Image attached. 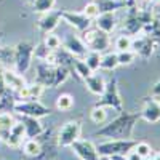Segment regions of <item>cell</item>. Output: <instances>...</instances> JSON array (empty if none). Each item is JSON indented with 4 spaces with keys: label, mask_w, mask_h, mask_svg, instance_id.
<instances>
[{
    "label": "cell",
    "mask_w": 160,
    "mask_h": 160,
    "mask_svg": "<svg viewBox=\"0 0 160 160\" xmlns=\"http://www.w3.org/2000/svg\"><path fill=\"white\" fill-rule=\"evenodd\" d=\"M141 118L139 112L130 114V112H118V115L111 120L108 125L101 127L98 131L93 133V136H101V138H109V139H131L133 131Z\"/></svg>",
    "instance_id": "obj_1"
},
{
    "label": "cell",
    "mask_w": 160,
    "mask_h": 160,
    "mask_svg": "<svg viewBox=\"0 0 160 160\" xmlns=\"http://www.w3.org/2000/svg\"><path fill=\"white\" fill-rule=\"evenodd\" d=\"M95 106H99V108H112L117 112H122L123 111L122 96H120L118 83H117V78L115 77H112L109 82H106V88L102 91L99 101H96Z\"/></svg>",
    "instance_id": "obj_2"
},
{
    "label": "cell",
    "mask_w": 160,
    "mask_h": 160,
    "mask_svg": "<svg viewBox=\"0 0 160 160\" xmlns=\"http://www.w3.org/2000/svg\"><path fill=\"white\" fill-rule=\"evenodd\" d=\"M136 146L135 139H109L96 146V151L99 155H127Z\"/></svg>",
    "instance_id": "obj_3"
},
{
    "label": "cell",
    "mask_w": 160,
    "mask_h": 160,
    "mask_svg": "<svg viewBox=\"0 0 160 160\" xmlns=\"http://www.w3.org/2000/svg\"><path fill=\"white\" fill-rule=\"evenodd\" d=\"M34 45L31 42H19L13 51H15V56H13V64H15V69L18 74H24L28 72L32 62V56H34Z\"/></svg>",
    "instance_id": "obj_4"
},
{
    "label": "cell",
    "mask_w": 160,
    "mask_h": 160,
    "mask_svg": "<svg viewBox=\"0 0 160 160\" xmlns=\"http://www.w3.org/2000/svg\"><path fill=\"white\" fill-rule=\"evenodd\" d=\"M83 34V37H82V40H83V43L87 45V48L88 50H93V51H104V50H108L109 48V45H111V38H109V34L108 32H104V31H101V29H98V28H95V29H88V31H85V32H82Z\"/></svg>",
    "instance_id": "obj_5"
},
{
    "label": "cell",
    "mask_w": 160,
    "mask_h": 160,
    "mask_svg": "<svg viewBox=\"0 0 160 160\" xmlns=\"http://www.w3.org/2000/svg\"><path fill=\"white\" fill-rule=\"evenodd\" d=\"M16 114L19 115H28V117H37L42 118L50 115V108H47L45 104H42L38 99H26V101H16L15 108H13Z\"/></svg>",
    "instance_id": "obj_6"
},
{
    "label": "cell",
    "mask_w": 160,
    "mask_h": 160,
    "mask_svg": "<svg viewBox=\"0 0 160 160\" xmlns=\"http://www.w3.org/2000/svg\"><path fill=\"white\" fill-rule=\"evenodd\" d=\"M82 133V122L80 120H69L66 122L58 131V146L59 148H71V144L80 138Z\"/></svg>",
    "instance_id": "obj_7"
},
{
    "label": "cell",
    "mask_w": 160,
    "mask_h": 160,
    "mask_svg": "<svg viewBox=\"0 0 160 160\" xmlns=\"http://www.w3.org/2000/svg\"><path fill=\"white\" fill-rule=\"evenodd\" d=\"M37 139L40 141V146H42V152H40L38 157H35L34 160H53L58 157V141H53V133L51 130H43L42 135H38Z\"/></svg>",
    "instance_id": "obj_8"
},
{
    "label": "cell",
    "mask_w": 160,
    "mask_h": 160,
    "mask_svg": "<svg viewBox=\"0 0 160 160\" xmlns=\"http://www.w3.org/2000/svg\"><path fill=\"white\" fill-rule=\"evenodd\" d=\"M71 149L80 160H99V154L96 151V146L90 139H77L71 144Z\"/></svg>",
    "instance_id": "obj_9"
},
{
    "label": "cell",
    "mask_w": 160,
    "mask_h": 160,
    "mask_svg": "<svg viewBox=\"0 0 160 160\" xmlns=\"http://www.w3.org/2000/svg\"><path fill=\"white\" fill-rule=\"evenodd\" d=\"M155 42L149 37V35H139L136 38H131V50L136 53V56L141 59H149L154 53L155 48Z\"/></svg>",
    "instance_id": "obj_10"
},
{
    "label": "cell",
    "mask_w": 160,
    "mask_h": 160,
    "mask_svg": "<svg viewBox=\"0 0 160 160\" xmlns=\"http://www.w3.org/2000/svg\"><path fill=\"white\" fill-rule=\"evenodd\" d=\"M61 19H64L69 26H74V28L78 32H85L91 28V19L87 18L82 11H68V10H62L61 11Z\"/></svg>",
    "instance_id": "obj_11"
},
{
    "label": "cell",
    "mask_w": 160,
    "mask_h": 160,
    "mask_svg": "<svg viewBox=\"0 0 160 160\" xmlns=\"http://www.w3.org/2000/svg\"><path fill=\"white\" fill-rule=\"evenodd\" d=\"M61 45L74 58H83L88 51L87 45L83 43V40L77 35H74V34H68V37L64 38V42H61Z\"/></svg>",
    "instance_id": "obj_12"
},
{
    "label": "cell",
    "mask_w": 160,
    "mask_h": 160,
    "mask_svg": "<svg viewBox=\"0 0 160 160\" xmlns=\"http://www.w3.org/2000/svg\"><path fill=\"white\" fill-rule=\"evenodd\" d=\"M61 11L62 10H50L47 13H42V16H40V19L37 22L40 32L50 34V32L55 31L58 28L59 21H61Z\"/></svg>",
    "instance_id": "obj_13"
},
{
    "label": "cell",
    "mask_w": 160,
    "mask_h": 160,
    "mask_svg": "<svg viewBox=\"0 0 160 160\" xmlns=\"http://www.w3.org/2000/svg\"><path fill=\"white\" fill-rule=\"evenodd\" d=\"M141 118L149 123H157L160 120V102L155 98H148L142 102V109L139 112Z\"/></svg>",
    "instance_id": "obj_14"
},
{
    "label": "cell",
    "mask_w": 160,
    "mask_h": 160,
    "mask_svg": "<svg viewBox=\"0 0 160 160\" xmlns=\"http://www.w3.org/2000/svg\"><path fill=\"white\" fill-rule=\"evenodd\" d=\"M53 74H55V66H51L45 61H38V64H37V83L53 88Z\"/></svg>",
    "instance_id": "obj_15"
},
{
    "label": "cell",
    "mask_w": 160,
    "mask_h": 160,
    "mask_svg": "<svg viewBox=\"0 0 160 160\" xmlns=\"http://www.w3.org/2000/svg\"><path fill=\"white\" fill-rule=\"evenodd\" d=\"M21 122L24 125V133L26 138H37L38 135H42L43 125L40 123V120L37 117H28V115H21Z\"/></svg>",
    "instance_id": "obj_16"
},
{
    "label": "cell",
    "mask_w": 160,
    "mask_h": 160,
    "mask_svg": "<svg viewBox=\"0 0 160 160\" xmlns=\"http://www.w3.org/2000/svg\"><path fill=\"white\" fill-rule=\"evenodd\" d=\"M83 80H85V85H87V88H88L90 93H93V95H96V96H101L102 95V91L106 88V80H104V77L101 74L91 72Z\"/></svg>",
    "instance_id": "obj_17"
},
{
    "label": "cell",
    "mask_w": 160,
    "mask_h": 160,
    "mask_svg": "<svg viewBox=\"0 0 160 160\" xmlns=\"http://www.w3.org/2000/svg\"><path fill=\"white\" fill-rule=\"evenodd\" d=\"M3 83L10 91H18L19 88H22L26 85L24 77L21 74H18L16 71H5L3 72Z\"/></svg>",
    "instance_id": "obj_18"
},
{
    "label": "cell",
    "mask_w": 160,
    "mask_h": 160,
    "mask_svg": "<svg viewBox=\"0 0 160 160\" xmlns=\"http://www.w3.org/2000/svg\"><path fill=\"white\" fill-rule=\"evenodd\" d=\"M95 2L99 8V13H114L117 10L130 8L127 0H95Z\"/></svg>",
    "instance_id": "obj_19"
},
{
    "label": "cell",
    "mask_w": 160,
    "mask_h": 160,
    "mask_svg": "<svg viewBox=\"0 0 160 160\" xmlns=\"http://www.w3.org/2000/svg\"><path fill=\"white\" fill-rule=\"evenodd\" d=\"M117 26V19L114 16V13H99V16L96 18V28L111 34Z\"/></svg>",
    "instance_id": "obj_20"
},
{
    "label": "cell",
    "mask_w": 160,
    "mask_h": 160,
    "mask_svg": "<svg viewBox=\"0 0 160 160\" xmlns=\"http://www.w3.org/2000/svg\"><path fill=\"white\" fill-rule=\"evenodd\" d=\"M15 122L16 120L13 118L10 112H0V139L2 141H7V138L10 136V130Z\"/></svg>",
    "instance_id": "obj_21"
},
{
    "label": "cell",
    "mask_w": 160,
    "mask_h": 160,
    "mask_svg": "<svg viewBox=\"0 0 160 160\" xmlns=\"http://www.w3.org/2000/svg\"><path fill=\"white\" fill-rule=\"evenodd\" d=\"M22 152L24 155H28L31 158H35L40 155L42 152V146H40V141L37 138H28L22 142Z\"/></svg>",
    "instance_id": "obj_22"
},
{
    "label": "cell",
    "mask_w": 160,
    "mask_h": 160,
    "mask_svg": "<svg viewBox=\"0 0 160 160\" xmlns=\"http://www.w3.org/2000/svg\"><path fill=\"white\" fill-rule=\"evenodd\" d=\"M83 61H85V64L90 68L91 72H96L98 69H101V53H99V51L88 50L87 55L83 56Z\"/></svg>",
    "instance_id": "obj_23"
},
{
    "label": "cell",
    "mask_w": 160,
    "mask_h": 160,
    "mask_svg": "<svg viewBox=\"0 0 160 160\" xmlns=\"http://www.w3.org/2000/svg\"><path fill=\"white\" fill-rule=\"evenodd\" d=\"M55 106H56L58 111H71L74 108V96L69 95V93H61L56 98Z\"/></svg>",
    "instance_id": "obj_24"
},
{
    "label": "cell",
    "mask_w": 160,
    "mask_h": 160,
    "mask_svg": "<svg viewBox=\"0 0 160 160\" xmlns=\"http://www.w3.org/2000/svg\"><path fill=\"white\" fill-rule=\"evenodd\" d=\"M71 71H74L80 78H85V77H88L91 74V71H90L88 66L85 64L83 58H74L72 59V69Z\"/></svg>",
    "instance_id": "obj_25"
},
{
    "label": "cell",
    "mask_w": 160,
    "mask_h": 160,
    "mask_svg": "<svg viewBox=\"0 0 160 160\" xmlns=\"http://www.w3.org/2000/svg\"><path fill=\"white\" fill-rule=\"evenodd\" d=\"M117 66H118L117 53H106V55H101V69L114 71Z\"/></svg>",
    "instance_id": "obj_26"
},
{
    "label": "cell",
    "mask_w": 160,
    "mask_h": 160,
    "mask_svg": "<svg viewBox=\"0 0 160 160\" xmlns=\"http://www.w3.org/2000/svg\"><path fill=\"white\" fill-rule=\"evenodd\" d=\"M106 117H108V112H106V108H99V106H95L90 112V118L93 123L101 125L106 122Z\"/></svg>",
    "instance_id": "obj_27"
},
{
    "label": "cell",
    "mask_w": 160,
    "mask_h": 160,
    "mask_svg": "<svg viewBox=\"0 0 160 160\" xmlns=\"http://www.w3.org/2000/svg\"><path fill=\"white\" fill-rule=\"evenodd\" d=\"M135 59H136V53L133 51V50H123V51H118L117 53L118 66H130Z\"/></svg>",
    "instance_id": "obj_28"
},
{
    "label": "cell",
    "mask_w": 160,
    "mask_h": 160,
    "mask_svg": "<svg viewBox=\"0 0 160 160\" xmlns=\"http://www.w3.org/2000/svg\"><path fill=\"white\" fill-rule=\"evenodd\" d=\"M56 0H34L32 2V8L37 13H47L50 10H53Z\"/></svg>",
    "instance_id": "obj_29"
},
{
    "label": "cell",
    "mask_w": 160,
    "mask_h": 160,
    "mask_svg": "<svg viewBox=\"0 0 160 160\" xmlns=\"http://www.w3.org/2000/svg\"><path fill=\"white\" fill-rule=\"evenodd\" d=\"M45 47L50 50V51H58L59 48H61V38L58 37V35H55V34H47V37H45Z\"/></svg>",
    "instance_id": "obj_30"
},
{
    "label": "cell",
    "mask_w": 160,
    "mask_h": 160,
    "mask_svg": "<svg viewBox=\"0 0 160 160\" xmlns=\"http://www.w3.org/2000/svg\"><path fill=\"white\" fill-rule=\"evenodd\" d=\"M83 15L87 16V18H90L91 21L93 19H96L98 16H99V8H98V5H96V2L95 0H91V2H88L87 5H85V8H83Z\"/></svg>",
    "instance_id": "obj_31"
},
{
    "label": "cell",
    "mask_w": 160,
    "mask_h": 160,
    "mask_svg": "<svg viewBox=\"0 0 160 160\" xmlns=\"http://www.w3.org/2000/svg\"><path fill=\"white\" fill-rule=\"evenodd\" d=\"M133 151H135L141 158H149L152 155V148H151V144H148V142H136V146H135Z\"/></svg>",
    "instance_id": "obj_32"
},
{
    "label": "cell",
    "mask_w": 160,
    "mask_h": 160,
    "mask_svg": "<svg viewBox=\"0 0 160 160\" xmlns=\"http://www.w3.org/2000/svg\"><path fill=\"white\" fill-rule=\"evenodd\" d=\"M115 48L118 51H123V50H131V37L127 34L118 35L115 40Z\"/></svg>",
    "instance_id": "obj_33"
},
{
    "label": "cell",
    "mask_w": 160,
    "mask_h": 160,
    "mask_svg": "<svg viewBox=\"0 0 160 160\" xmlns=\"http://www.w3.org/2000/svg\"><path fill=\"white\" fill-rule=\"evenodd\" d=\"M45 87L40 85V83H34V85H28V95H29V99H38L42 96Z\"/></svg>",
    "instance_id": "obj_34"
},
{
    "label": "cell",
    "mask_w": 160,
    "mask_h": 160,
    "mask_svg": "<svg viewBox=\"0 0 160 160\" xmlns=\"http://www.w3.org/2000/svg\"><path fill=\"white\" fill-rule=\"evenodd\" d=\"M10 148H19V146L22 144V138L21 136H16V135H13V133H10V136L7 138L5 141Z\"/></svg>",
    "instance_id": "obj_35"
},
{
    "label": "cell",
    "mask_w": 160,
    "mask_h": 160,
    "mask_svg": "<svg viewBox=\"0 0 160 160\" xmlns=\"http://www.w3.org/2000/svg\"><path fill=\"white\" fill-rule=\"evenodd\" d=\"M151 95H152V96H158V95H160V80L154 83V87H152V90H151Z\"/></svg>",
    "instance_id": "obj_36"
},
{
    "label": "cell",
    "mask_w": 160,
    "mask_h": 160,
    "mask_svg": "<svg viewBox=\"0 0 160 160\" xmlns=\"http://www.w3.org/2000/svg\"><path fill=\"white\" fill-rule=\"evenodd\" d=\"M128 160H142V158H141L135 151H133V152H131V155H128Z\"/></svg>",
    "instance_id": "obj_37"
},
{
    "label": "cell",
    "mask_w": 160,
    "mask_h": 160,
    "mask_svg": "<svg viewBox=\"0 0 160 160\" xmlns=\"http://www.w3.org/2000/svg\"><path fill=\"white\" fill-rule=\"evenodd\" d=\"M111 160H128L127 155H111Z\"/></svg>",
    "instance_id": "obj_38"
},
{
    "label": "cell",
    "mask_w": 160,
    "mask_h": 160,
    "mask_svg": "<svg viewBox=\"0 0 160 160\" xmlns=\"http://www.w3.org/2000/svg\"><path fill=\"white\" fill-rule=\"evenodd\" d=\"M99 160H111V157H108V155H99Z\"/></svg>",
    "instance_id": "obj_39"
},
{
    "label": "cell",
    "mask_w": 160,
    "mask_h": 160,
    "mask_svg": "<svg viewBox=\"0 0 160 160\" xmlns=\"http://www.w3.org/2000/svg\"><path fill=\"white\" fill-rule=\"evenodd\" d=\"M152 160H160V152H157L155 155H154V158Z\"/></svg>",
    "instance_id": "obj_40"
},
{
    "label": "cell",
    "mask_w": 160,
    "mask_h": 160,
    "mask_svg": "<svg viewBox=\"0 0 160 160\" xmlns=\"http://www.w3.org/2000/svg\"><path fill=\"white\" fill-rule=\"evenodd\" d=\"M154 98H155V99H157V101L160 102V95H158V96H154Z\"/></svg>",
    "instance_id": "obj_41"
},
{
    "label": "cell",
    "mask_w": 160,
    "mask_h": 160,
    "mask_svg": "<svg viewBox=\"0 0 160 160\" xmlns=\"http://www.w3.org/2000/svg\"><path fill=\"white\" fill-rule=\"evenodd\" d=\"M28 2H29V3H32V2H34V0H28Z\"/></svg>",
    "instance_id": "obj_42"
},
{
    "label": "cell",
    "mask_w": 160,
    "mask_h": 160,
    "mask_svg": "<svg viewBox=\"0 0 160 160\" xmlns=\"http://www.w3.org/2000/svg\"><path fill=\"white\" fill-rule=\"evenodd\" d=\"M142 160H151V158H142Z\"/></svg>",
    "instance_id": "obj_43"
}]
</instances>
